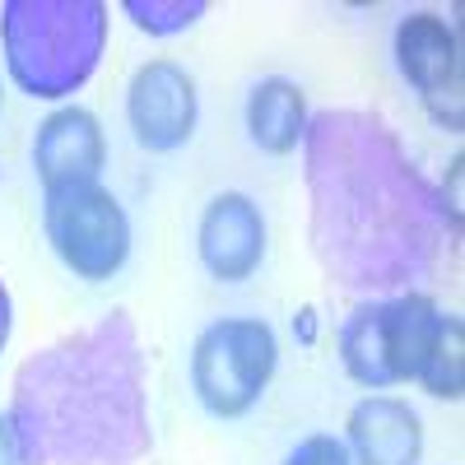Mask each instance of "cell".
<instances>
[{
    "label": "cell",
    "instance_id": "6da1fadb",
    "mask_svg": "<svg viewBox=\"0 0 465 465\" xmlns=\"http://www.w3.org/2000/svg\"><path fill=\"white\" fill-rule=\"evenodd\" d=\"M312 247L344 289H396L429 280L456 238L447 205L377 116L322 112L307 122Z\"/></svg>",
    "mask_w": 465,
    "mask_h": 465
},
{
    "label": "cell",
    "instance_id": "7a4b0ae2",
    "mask_svg": "<svg viewBox=\"0 0 465 465\" xmlns=\"http://www.w3.org/2000/svg\"><path fill=\"white\" fill-rule=\"evenodd\" d=\"M19 465H135L149 451L144 349L126 317L70 335L15 372Z\"/></svg>",
    "mask_w": 465,
    "mask_h": 465
},
{
    "label": "cell",
    "instance_id": "3957f363",
    "mask_svg": "<svg viewBox=\"0 0 465 465\" xmlns=\"http://www.w3.org/2000/svg\"><path fill=\"white\" fill-rule=\"evenodd\" d=\"M5 70L28 98H70L94 80L107 47L103 0H5L0 5Z\"/></svg>",
    "mask_w": 465,
    "mask_h": 465
},
{
    "label": "cell",
    "instance_id": "277c9868",
    "mask_svg": "<svg viewBox=\"0 0 465 465\" xmlns=\"http://www.w3.org/2000/svg\"><path fill=\"white\" fill-rule=\"evenodd\" d=\"M442 307L429 293H401V298H381L363 302L349 312L340 326V363L359 386L386 391V386L414 381L429 340L438 331Z\"/></svg>",
    "mask_w": 465,
    "mask_h": 465
},
{
    "label": "cell",
    "instance_id": "5b68a950",
    "mask_svg": "<svg viewBox=\"0 0 465 465\" xmlns=\"http://www.w3.org/2000/svg\"><path fill=\"white\" fill-rule=\"evenodd\" d=\"M280 344L275 331L256 317H223L205 326L191 349V386L196 401L214 419H242L265 396L270 377H275Z\"/></svg>",
    "mask_w": 465,
    "mask_h": 465
},
{
    "label": "cell",
    "instance_id": "8992f818",
    "mask_svg": "<svg viewBox=\"0 0 465 465\" xmlns=\"http://www.w3.org/2000/svg\"><path fill=\"white\" fill-rule=\"evenodd\" d=\"M43 228L47 242L61 256V265L74 280L103 284L131 256V219L122 201L94 186H70V191H47L43 205Z\"/></svg>",
    "mask_w": 465,
    "mask_h": 465
},
{
    "label": "cell",
    "instance_id": "52a82bcc",
    "mask_svg": "<svg viewBox=\"0 0 465 465\" xmlns=\"http://www.w3.org/2000/svg\"><path fill=\"white\" fill-rule=\"evenodd\" d=\"M396 65L405 84L419 94L429 116L447 131H460V107H465V65H460V33L433 10H414L396 24Z\"/></svg>",
    "mask_w": 465,
    "mask_h": 465
},
{
    "label": "cell",
    "instance_id": "ba28073f",
    "mask_svg": "<svg viewBox=\"0 0 465 465\" xmlns=\"http://www.w3.org/2000/svg\"><path fill=\"white\" fill-rule=\"evenodd\" d=\"M126 122L149 153H173L196 135V80L177 61H144L126 89Z\"/></svg>",
    "mask_w": 465,
    "mask_h": 465
},
{
    "label": "cell",
    "instance_id": "9c48e42d",
    "mask_svg": "<svg viewBox=\"0 0 465 465\" xmlns=\"http://www.w3.org/2000/svg\"><path fill=\"white\" fill-rule=\"evenodd\" d=\"M196 247H201V261L214 280H223V284L252 280L261 270V256H265L261 205L252 196H242V191H219L201 214Z\"/></svg>",
    "mask_w": 465,
    "mask_h": 465
},
{
    "label": "cell",
    "instance_id": "30bf717a",
    "mask_svg": "<svg viewBox=\"0 0 465 465\" xmlns=\"http://www.w3.org/2000/svg\"><path fill=\"white\" fill-rule=\"evenodd\" d=\"M107 163V140L89 107H56L33 140V168L43 191L94 186Z\"/></svg>",
    "mask_w": 465,
    "mask_h": 465
},
{
    "label": "cell",
    "instance_id": "8fae6325",
    "mask_svg": "<svg viewBox=\"0 0 465 465\" xmlns=\"http://www.w3.org/2000/svg\"><path fill=\"white\" fill-rule=\"evenodd\" d=\"M349 447L359 465H419L423 423L396 396H368L349 410Z\"/></svg>",
    "mask_w": 465,
    "mask_h": 465
},
{
    "label": "cell",
    "instance_id": "7c38bea8",
    "mask_svg": "<svg viewBox=\"0 0 465 465\" xmlns=\"http://www.w3.org/2000/svg\"><path fill=\"white\" fill-rule=\"evenodd\" d=\"M247 135L261 153H293L307 135V98L293 80L284 74H270L247 94Z\"/></svg>",
    "mask_w": 465,
    "mask_h": 465
},
{
    "label": "cell",
    "instance_id": "4fadbf2b",
    "mask_svg": "<svg viewBox=\"0 0 465 465\" xmlns=\"http://www.w3.org/2000/svg\"><path fill=\"white\" fill-rule=\"evenodd\" d=\"M414 381L433 401H460V391H465V331H460L456 312L438 317V331L429 340V354H423Z\"/></svg>",
    "mask_w": 465,
    "mask_h": 465
},
{
    "label": "cell",
    "instance_id": "5bb4252c",
    "mask_svg": "<svg viewBox=\"0 0 465 465\" xmlns=\"http://www.w3.org/2000/svg\"><path fill=\"white\" fill-rule=\"evenodd\" d=\"M205 10H210L205 0H126V15L153 37H173V33L191 28Z\"/></svg>",
    "mask_w": 465,
    "mask_h": 465
},
{
    "label": "cell",
    "instance_id": "9a60e30c",
    "mask_svg": "<svg viewBox=\"0 0 465 465\" xmlns=\"http://www.w3.org/2000/svg\"><path fill=\"white\" fill-rule=\"evenodd\" d=\"M284 465H349V447L331 433H312L284 456Z\"/></svg>",
    "mask_w": 465,
    "mask_h": 465
},
{
    "label": "cell",
    "instance_id": "2e32d148",
    "mask_svg": "<svg viewBox=\"0 0 465 465\" xmlns=\"http://www.w3.org/2000/svg\"><path fill=\"white\" fill-rule=\"evenodd\" d=\"M0 465H19V442L10 429V414H0Z\"/></svg>",
    "mask_w": 465,
    "mask_h": 465
},
{
    "label": "cell",
    "instance_id": "e0dca14e",
    "mask_svg": "<svg viewBox=\"0 0 465 465\" xmlns=\"http://www.w3.org/2000/svg\"><path fill=\"white\" fill-rule=\"evenodd\" d=\"M5 344H10V289L0 280V354H5Z\"/></svg>",
    "mask_w": 465,
    "mask_h": 465
}]
</instances>
